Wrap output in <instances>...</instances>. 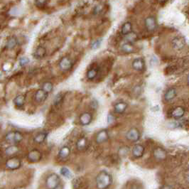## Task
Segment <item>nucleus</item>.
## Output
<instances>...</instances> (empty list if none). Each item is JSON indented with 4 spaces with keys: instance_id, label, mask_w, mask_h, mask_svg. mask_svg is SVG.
Here are the masks:
<instances>
[{
    "instance_id": "f257e3e1",
    "label": "nucleus",
    "mask_w": 189,
    "mask_h": 189,
    "mask_svg": "<svg viewBox=\"0 0 189 189\" xmlns=\"http://www.w3.org/2000/svg\"><path fill=\"white\" fill-rule=\"evenodd\" d=\"M112 183V178L109 173L102 171L98 173L96 177L97 187L100 189L107 188Z\"/></svg>"
},
{
    "instance_id": "f03ea898",
    "label": "nucleus",
    "mask_w": 189,
    "mask_h": 189,
    "mask_svg": "<svg viewBox=\"0 0 189 189\" xmlns=\"http://www.w3.org/2000/svg\"><path fill=\"white\" fill-rule=\"evenodd\" d=\"M5 139L9 143L17 144L23 140V135L20 132L18 131H13V132H9L6 135Z\"/></svg>"
},
{
    "instance_id": "7ed1b4c3",
    "label": "nucleus",
    "mask_w": 189,
    "mask_h": 189,
    "mask_svg": "<svg viewBox=\"0 0 189 189\" xmlns=\"http://www.w3.org/2000/svg\"><path fill=\"white\" fill-rule=\"evenodd\" d=\"M60 183L59 176L56 173H51L46 178V184L48 188L55 189L59 188Z\"/></svg>"
},
{
    "instance_id": "20e7f679",
    "label": "nucleus",
    "mask_w": 189,
    "mask_h": 189,
    "mask_svg": "<svg viewBox=\"0 0 189 189\" xmlns=\"http://www.w3.org/2000/svg\"><path fill=\"white\" fill-rule=\"evenodd\" d=\"M21 166V162L19 158L16 157L9 158L6 162V166L10 170L18 169Z\"/></svg>"
},
{
    "instance_id": "39448f33",
    "label": "nucleus",
    "mask_w": 189,
    "mask_h": 189,
    "mask_svg": "<svg viewBox=\"0 0 189 189\" xmlns=\"http://www.w3.org/2000/svg\"><path fill=\"white\" fill-rule=\"evenodd\" d=\"M126 138L128 140L131 141L132 142H136L140 138V132L137 128H132L127 132L126 135Z\"/></svg>"
},
{
    "instance_id": "423d86ee",
    "label": "nucleus",
    "mask_w": 189,
    "mask_h": 189,
    "mask_svg": "<svg viewBox=\"0 0 189 189\" xmlns=\"http://www.w3.org/2000/svg\"><path fill=\"white\" fill-rule=\"evenodd\" d=\"M27 158L28 160L31 162L33 163L39 162L42 158V154L39 150L33 149L28 154Z\"/></svg>"
},
{
    "instance_id": "0eeeda50",
    "label": "nucleus",
    "mask_w": 189,
    "mask_h": 189,
    "mask_svg": "<svg viewBox=\"0 0 189 189\" xmlns=\"http://www.w3.org/2000/svg\"><path fill=\"white\" fill-rule=\"evenodd\" d=\"M171 44L174 49L176 50H182L185 47L186 41L184 38L181 36H176L171 41Z\"/></svg>"
},
{
    "instance_id": "6e6552de",
    "label": "nucleus",
    "mask_w": 189,
    "mask_h": 189,
    "mask_svg": "<svg viewBox=\"0 0 189 189\" xmlns=\"http://www.w3.org/2000/svg\"><path fill=\"white\" fill-rule=\"evenodd\" d=\"M145 26L149 31H154L157 29V20L154 17H148L144 21Z\"/></svg>"
},
{
    "instance_id": "1a4fd4ad",
    "label": "nucleus",
    "mask_w": 189,
    "mask_h": 189,
    "mask_svg": "<svg viewBox=\"0 0 189 189\" xmlns=\"http://www.w3.org/2000/svg\"><path fill=\"white\" fill-rule=\"evenodd\" d=\"M59 67L63 71H67L72 69L73 63L69 58L64 57L59 62Z\"/></svg>"
},
{
    "instance_id": "9d476101",
    "label": "nucleus",
    "mask_w": 189,
    "mask_h": 189,
    "mask_svg": "<svg viewBox=\"0 0 189 189\" xmlns=\"http://www.w3.org/2000/svg\"><path fill=\"white\" fill-rule=\"evenodd\" d=\"M48 96H49V93L45 92L43 89H40L38 90L35 93L34 99L37 102L41 103L44 102L47 99Z\"/></svg>"
},
{
    "instance_id": "9b49d317",
    "label": "nucleus",
    "mask_w": 189,
    "mask_h": 189,
    "mask_svg": "<svg viewBox=\"0 0 189 189\" xmlns=\"http://www.w3.org/2000/svg\"><path fill=\"white\" fill-rule=\"evenodd\" d=\"M154 156L157 160H164L167 157V153L162 147H157L154 150Z\"/></svg>"
},
{
    "instance_id": "f8f14e48",
    "label": "nucleus",
    "mask_w": 189,
    "mask_h": 189,
    "mask_svg": "<svg viewBox=\"0 0 189 189\" xmlns=\"http://www.w3.org/2000/svg\"><path fill=\"white\" fill-rule=\"evenodd\" d=\"M109 139V135L107 130H101L98 132L96 137V142L97 144H102L107 142Z\"/></svg>"
},
{
    "instance_id": "ddd939ff",
    "label": "nucleus",
    "mask_w": 189,
    "mask_h": 189,
    "mask_svg": "<svg viewBox=\"0 0 189 189\" xmlns=\"http://www.w3.org/2000/svg\"><path fill=\"white\" fill-rule=\"evenodd\" d=\"M144 153V147L141 144H136L132 149V154L135 158H141Z\"/></svg>"
},
{
    "instance_id": "4468645a",
    "label": "nucleus",
    "mask_w": 189,
    "mask_h": 189,
    "mask_svg": "<svg viewBox=\"0 0 189 189\" xmlns=\"http://www.w3.org/2000/svg\"><path fill=\"white\" fill-rule=\"evenodd\" d=\"M184 114H185V108L181 106H178L177 107H176L175 109L172 111L171 116H172L173 118H175V119L178 120L181 119V118L184 115Z\"/></svg>"
},
{
    "instance_id": "2eb2a0df",
    "label": "nucleus",
    "mask_w": 189,
    "mask_h": 189,
    "mask_svg": "<svg viewBox=\"0 0 189 189\" xmlns=\"http://www.w3.org/2000/svg\"><path fill=\"white\" fill-rule=\"evenodd\" d=\"M92 117L91 114H90L89 112H85L80 115V122L83 125H88L92 122Z\"/></svg>"
},
{
    "instance_id": "dca6fc26",
    "label": "nucleus",
    "mask_w": 189,
    "mask_h": 189,
    "mask_svg": "<svg viewBox=\"0 0 189 189\" xmlns=\"http://www.w3.org/2000/svg\"><path fill=\"white\" fill-rule=\"evenodd\" d=\"M132 68L138 71H142L144 69V61L142 59H136L132 62Z\"/></svg>"
},
{
    "instance_id": "f3484780",
    "label": "nucleus",
    "mask_w": 189,
    "mask_h": 189,
    "mask_svg": "<svg viewBox=\"0 0 189 189\" xmlns=\"http://www.w3.org/2000/svg\"><path fill=\"white\" fill-rule=\"evenodd\" d=\"M46 54V50L44 46H39L36 49L34 54V57L36 59H42L43 58L45 57Z\"/></svg>"
},
{
    "instance_id": "a211bd4d",
    "label": "nucleus",
    "mask_w": 189,
    "mask_h": 189,
    "mask_svg": "<svg viewBox=\"0 0 189 189\" xmlns=\"http://www.w3.org/2000/svg\"><path fill=\"white\" fill-rule=\"evenodd\" d=\"M87 139L85 137H82L78 140L76 143L77 149L80 151H83L86 149L87 147Z\"/></svg>"
},
{
    "instance_id": "6ab92c4d",
    "label": "nucleus",
    "mask_w": 189,
    "mask_h": 189,
    "mask_svg": "<svg viewBox=\"0 0 189 189\" xmlns=\"http://www.w3.org/2000/svg\"><path fill=\"white\" fill-rule=\"evenodd\" d=\"M25 101H26V97L24 95H19L15 97L14 99V104L18 107H21L24 106Z\"/></svg>"
},
{
    "instance_id": "aec40b11",
    "label": "nucleus",
    "mask_w": 189,
    "mask_h": 189,
    "mask_svg": "<svg viewBox=\"0 0 189 189\" xmlns=\"http://www.w3.org/2000/svg\"><path fill=\"white\" fill-rule=\"evenodd\" d=\"M176 96V91L174 88H170L166 92L164 95V99L166 101H171L174 99Z\"/></svg>"
},
{
    "instance_id": "412c9836",
    "label": "nucleus",
    "mask_w": 189,
    "mask_h": 189,
    "mask_svg": "<svg viewBox=\"0 0 189 189\" xmlns=\"http://www.w3.org/2000/svg\"><path fill=\"white\" fill-rule=\"evenodd\" d=\"M127 108V104L123 102H118L115 105V112L117 113H119V114H122V113L124 112Z\"/></svg>"
},
{
    "instance_id": "4be33fe9",
    "label": "nucleus",
    "mask_w": 189,
    "mask_h": 189,
    "mask_svg": "<svg viewBox=\"0 0 189 189\" xmlns=\"http://www.w3.org/2000/svg\"><path fill=\"white\" fill-rule=\"evenodd\" d=\"M132 31V25L130 22H126V23L122 25V29H121V33H122V35L126 36V35L130 34V33Z\"/></svg>"
},
{
    "instance_id": "5701e85b",
    "label": "nucleus",
    "mask_w": 189,
    "mask_h": 189,
    "mask_svg": "<svg viewBox=\"0 0 189 189\" xmlns=\"http://www.w3.org/2000/svg\"><path fill=\"white\" fill-rule=\"evenodd\" d=\"M47 136H48V133L46 132L39 133V134H38L36 137L34 138V142H36V144H42L43 142H44L45 140H46Z\"/></svg>"
},
{
    "instance_id": "b1692460",
    "label": "nucleus",
    "mask_w": 189,
    "mask_h": 189,
    "mask_svg": "<svg viewBox=\"0 0 189 189\" xmlns=\"http://www.w3.org/2000/svg\"><path fill=\"white\" fill-rule=\"evenodd\" d=\"M70 154V148L68 147H64L60 149V152L59 153V156L60 158H64H64H66L69 157Z\"/></svg>"
},
{
    "instance_id": "393cba45",
    "label": "nucleus",
    "mask_w": 189,
    "mask_h": 189,
    "mask_svg": "<svg viewBox=\"0 0 189 189\" xmlns=\"http://www.w3.org/2000/svg\"><path fill=\"white\" fill-rule=\"evenodd\" d=\"M17 44H18V41H17V38L14 36H12L10 38V39H9L8 41H7L6 47H7V49H12L17 46Z\"/></svg>"
},
{
    "instance_id": "a878e982",
    "label": "nucleus",
    "mask_w": 189,
    "mask_h": 189,
    "mask_svg": "<svg viewBox=\"0 0 189 189\" xmlns=\"http://www.w3.org/2000/svg\"><path fill=\"white\" fill-rule=\"evenodd\" d=\"M18 151H19V149L16 145H12V146H9V147H8L6 149H5V153H6L7 155L12 156L18 152Z\"/></svg>"
},
{
    "instance_id": "bb28decb",
    "label": "nucleus",
    "mask_w": 189,
    "mask_h": 189,
    "mask_svg": "<svg viewBox=\"0 0 189 189\" xmlns=\"http://www.w3.org/2000/svg\"><path fill=\"white\" fill-rule=\"evenodd\" d=\"M122 50L125 53H127V54H130V53H132L133 51H134V47H133L132 44L127 42L122 45Z\"/></svg>"
},
{
    "instance_id": "cd10ccee",
    "label": "nucleus",
    "mask_w": 189,
    "mask_h": 189,
    "mask_svg": "<svg viewBox=\"0 0 189 189\" xmlns=\"http://www.w3.org/2000/svg\"><path fill=\"white\" fill-rule=\"evenodd\" d=\"M137 35L135 34L134 32H130V34H128L127 35H126V40H127L128 43H130V44H132L133 42H135L137 41Z\"/></svg>"
},
{
    "instance_id": "c85d7f7f",
    "label": "nucleus",
    "mask_w": 189,
    "mask_h": 189,
    "mask_svg": "<svg viewBox=\"0 0 189 189\" xmlns=\"http://www.w3.org/2000/svg\"><path fill=\"white\" fill-rule=\"evenodd\" d=\"M53 88H54V85H53L51 82H46L44 83V85L42 86V89L48 93L51 92L53 90Z\"/></svg>"
},
{
    "instance_id": "c756f323",
    "label": "nucleus",
    "mask_w": 189,
    "mask_h": 189,
    "mask_svg": "<svg viewBox=\"0 0 189 189\" xmlns=\"http://www.w3.org/2000/svg\"><path fill=\"white\" fill-rule=\"evenodd\" d=\"M60 173L64 176L65 178H70L72 177V173L71 171H70L69 168L66 167H63L61 168V169H60Z\"/></svg>"
},
{
    "instance_id": "7c9ffc66",
    "label": "nucleus",
    "mask_w": 189,
    "mask_h": 189,
    "mask_svg": "<svg viewBox=\"0 0 189 189\" xmlns=\"http://www.w3.org/2000/svg\"><path fill=\"white\" fill-rule=\"evenodd\" d=\"M97 70L92 69L89 70L87 71V79H89V80H93L95 77L97 76Z\"/></svg>"
},
{
    "instance_id": "2f4dec72",
    "label": "nucleus",
    "mask_w": 189,
    "mask_h": 189,
    "mask_svg": "<svg viewBox=\"0 0 189 189\" xmlns=\"http://www.w3.org/2000/svg\"><path fill=\"white\" fill-rule=\"evenodd\" d=\"M63 100V95L61 93H59V94L55 95V97L54 100V104L55 105H59Z\"/></svg>"
},
{
    "instance_id": "473e14b6",
    "label": "nucleus",
    "mask_w": 189,
    "mask_h": 189,
    "mask_svg": "<svg viewBox=\"0 0 189 189\" xmlns=\"http://www.w3.org/2000/svg\"><path fill=\"white\" fill-rule=\"evenodd\" d=\"M129 152H130L129 147H122L119 150V154L121 156H124L125 157V156H127V154H129Z\"/></svg>"
},
{
    "instance_id": "72a5a7b5",
    "label": "nucleus",
    "mask_w": 189,
    "mask_h": 189,
    "mask_svg": "<svg viewBox=\"0 0 189 189\" xmlns=\"http://www.w3.org/2000/svg\"><path fill=\"white\" fill-rule=\"evenodd\" d=\"M29 59L26 57H22L19 60V64L21 66H24V65H27L29 63Z\"/></svg>"
},
{
    "instance_id": "f704fd0d",
    "label": "nucleus",
    "mask_w": 189,
    "mask_h": 189,
    "mask_svg": "<svg viewBox=\"0 0 189 189\" xmlns=\"http://www.w3.org/2000/svg\"><path fill=\"white\" fill-rule=\"evenodd\" d=\"M101 43H102L101 39H97L96 41H95L92 44V49H97V48H99L100 45H101Z\"/></svg>"
},
{
    "instance_id": "c9c22d12",
    "label": "nucleus",
    "mask_w": 189,
    "mask_h": 189,
    "mask_svg": "<svg viewBox=\"0 0 189 189\" xmlns=\"http://www.w3.org/2000/svg\"><path fill=\"white\" fill-rule=\"evenodd\" d=\"M46 3V0H36V4L38 7H44Z\"/></svg>"
},
{
    "instance_id": "e433bc0d",
    "label": "nucleus",
    "mask_w": 189,
    "mask_h": 189,
    "mask_svg": "<svg viewBox=\"0 0 189 189\" xmlns=\"http://www.w3.org/2000/svg\"><path fill=\"white\" fill-rule=\"evenodd\" d=\"M113 120H114V117H113V116H112V115H108V117H107V121H108V122H109V123L112 122V121H113Z\"/></svg>"
},
{
    "instance_id": "4c0bfd02",
    "label": "nucleus",
    "mask_w": 189,
    "mask_h": 189,
    "mask_svg": "<svg viewBox=\"0 0 189 189\" xmlns=\"http://www.w3.org/2000/svg\"><path fill=\"white\" fill-rule=\"evenodd\" d=\"M162 188H173V186H162V187H161Z\"/></svg>"
},
{
    "instance_id": "58836bf2",
    "label": "nucleus",
    "mask_w": 189,
    "mask_h": 189,
    "mask_svg": "<svg viewBox=\"0 0 189 189\" xmlns=\"http://www.w3.org/2000/svg\"><path fill=\"white\" fill-rule=\"evenodd\" d=\"M158 1H159L160 2H164L167 1V0H158Z\"/></svg>"
},
{
    "instance_id": "ea45409f",
    "label": "nucleus",
    "mask_w": 189,
    "mask_h": 189,
    "mask_svg": "<svg viewBox=\"0 0 189 189\" xmlns=\"http://www.w3.org/2000/svg\"><path fill=\"white\" fill-rule=\"evenodd\" d=\"M0 77H1V74H0Z\"/></svg>"
}]
</instances>
